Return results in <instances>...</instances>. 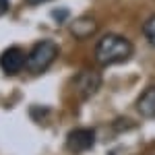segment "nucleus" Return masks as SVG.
<instances>
[{
  "label": "nucleus",
  "instance_id": "nucleus-8",
  "mask_svg": "<svg viewBox=\"0 0 155 155\" xmlns=\"http://www.w3.org/2000/svg\"><path fill=\"white\" fill-rule=\"evenodd\" d=\"M143 33H145V39H147V41L155 48V15H153V17H149V19L145 21Z\"/></svg>",
  "mask_w": 155,
  "mask_h": 155
},
{
  "label": "nucleus",
  "instance_id": "nucleus-3",
  "mask_svg": "<svg viewBox=\"0 0 155 155\" xmlns=\"http://www.w3.org/2000/svg\"><path fill=\"white\" fill-rule=\"evenodd\" d=\"M72 87L77 91V95L81 99H89L91 95H95L97 89L101 87V77L99 72L93 71V68H85L83 72H79L72 81Z\"/></svg>",
  "mask_w": 155,
  "mask_h": 155
},
{
  "label": "nucleus",
  "instance_id": "nucleus-9",
  "mask_svg": "<svg viewBox=\"0 0 155 155\" xmlns=\"http://www.w3.org/2000/svg\"><path fill=\"white\" fill-rule=\"evenodd\" d=\"M52 17H54V19L58 21V23H64V21L68 19V11H64V8H56Z\"/></svg>",
  "mask_w": 155,
  "mask_h": 155
},
{
  "label": "nucleus",
  "instance_id": "nucleus-1",
  "mask_svg": "<svg viewBox=\"0 0 155 155\" xmlns=\"http://www.w3.org/2000/svg\"><path fill=\"white\" fill-rule=\"evenodd\" d=\"M132 56V44L124 35L118 33H106L99 39L95 48V60L99 66H112L120 64Z\"/></svg>",
  "mask_w": 155,
  "mask_h": 155
},
{
  "label": "nucleus",
  "instance_id": "nucleus-2",
  "mask_svg": "<svg viewBox=\"0 0 155 155\" xmlns=\"http://www.w3.org/2000/svg\"><path fill=\"white\" fill-rule=\"evenodd\" d=\"M58 52H60L58 44L52 41V39H41V41H37L35 46L31 48V52L27 54V62H25L27 72H29V74H44V72L54 64Z\"/></svg>",
  "mask_w": 155,
  "mask_h": 155
},
{
  "label": "nucleus",
  "instance_id": "nucleus-11",
  "mask_svg": "<svg viewBox=\"0 0 155 155\" xmlns=\"http://www.w3.org/2000/svg\"><path fill=\"white\" fill-rule=\"evenodd\" d=\"M27 4H31V6H39V4H44V2H50V0H25Z\"/></svg>",
  "mask_w": 155,
  "mask_h": 155
},
{
  "label": "nucleus",
  "instance_id": "nucleus-7",
  "mask_svg": "<svg viewBox=\"0 0 155 155\" xmlns=\"http://www.w3.org/2000/svg\"><path fill=\"white\" fill-rule=\"evenodd\" d=\"M137 112L143 116V118H155V85L147 87L139 101H137Z\"/></svg>",
  "mask_w": 155,
  "mask_h": 155
},
{
  "label": "nucleus",
  "instance_id": "nucleus-4",
  "mask_svg": "<svg viewBox=\"0 0 155 155\" xmlns=\"http://www.w3.org/2000/svg\"><path fill=\"white\" fill-rule=\"evenodd\" d=\"M95 145V130L93 128H72L66 137V149L71 153H85Z\"/></svg>",
  "mask_w": 155,
  "mask_h": 155
},
{
  "label": "nucleus",
  "instance_id": "nucleus-6",
  "mask_svg": "<svg viewBox=\"0 0 155 155\" xmlns=\"http://www.w3.org/2000/svg\"><path fill=\"white\" fill-rule=\"evenodd\" d=\"M97 21L93 17H89V15H85V17H79V19H74L68 27V31H71L72 37H77V39H87V37H91L93 33L97 31Z\"/></svg>",
  "mask_w": 155,
  "mask_h": 155
},
{
  "label": "nucleus",
  "instance_id": "nucleus-5",
  "mask_svg": "<svg viewBox=\"0 0 155 155\" xmlns=\"http://www.w3.org/2000/svg\"><path fill=\"white\" fill-rule=\"evenodd\" d=\"M27 62V54L19 46H11L0 54V68L6 74H19L25 68Z\"/></svg>",
  "mask_w": 155,
  "mask_h": 155
},
{
  "label": "nucleus",
  "instance_id": "nucleus-10",
  "mask_svg": "<svg viewBox=\"0 0 155 155\" xmlns=\"http://www.w3.org/2000/svg\"><path fill=\"white\" fill-rule=\"evenodd\" d=\"M8 6H11V2H8V0H0V17L8 12Z\"/></svg>",
  "mask_w": 155,
  "mask_h": 155
}]
</instances>
